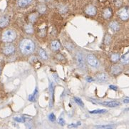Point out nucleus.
<instances>
[{
	"mask_svg": "<svg viewBox=\"0 0 129 129\" xmlns=\"http://www.w3.org/2000/svg\"><path fill=\"white\" fill-rule=\"evenodd\" d=\"M16 37V34L14 31L11 30V29H8L7 31H5L2 34V40L5 42H10L14 40Z\"/></svg>",
	"mask_w": 129,
	"mask_h": 129,
	"instance_id": "obj_2",
	"label": "nucleus"
},
{
	"mask_svg": "<svg viewBox=\"0 0 129 129\" xmlns=\"http://www.w3.org/2000/svg\"><path fill=\"white\" fill-rule=\"evenodd\" d=\"M24 29H25V31H26L27 33L32 34V33L34 32V28H33V26H32L31 24H29V25H25Z\"/></svg>",
	"mask_w": 129,
	"mask_h": 129,
	"instance_id": "obj_16",
	"label": "nucleus"
},
{
	"mask_svg": "<svg viewBox=\"0 0 129 129\" xmlns=\"http://www.w3.org/2000/svg\"><path fill=\"white\" fill-rule=\"evenodd\" d=\"M95 127L98 129H111L113 128V125H99V126H96Z\"/></svg>",
	"mask_w": 129,
	"mask_h": 129,
	"instance_id": "obj_20",
	"label": "nucleus"
},
{
	"mask_svg": "<svg viewBox=\"0 0 129 129\" xmlns=\"http://www.w3.org/2000/svg\"><path fill=\"white\" fill-rule=\"evenodd\" d=\"M0 73H1V68H0Z\"/></svg>",
	"mask_w": 129,
	"mask_h": 129,
	"instance_id": "obj_32",
	"label": "nucleus"
},
{
	"mask_svg": "<svg viewBox=\"0 0 129 129\" xmlns=\"http://www.w3.org/2000/svg\"><path fill=\"white\" fill-rule=\"evenodd\" d=\"M34 43L31 40L25 39L21 42L20 50L23 54H28L32 53L34 50Z\"/></svg>",
	"mask_w": 129,
	"mask_h": 129,
	"instance_id": "obj_1",
	"label": "nucleus"
},
{
	"mask_svg": "<svg viewBox=\"0 0 129 129\" xmlns=\"http://www.w3.org/2000/svg\"><path fill=\"white\" fill-rule=\"evenodd\" d=\"M87 80H88V82L92 81V80H91V78H88V79H87Z\"/></svg>",
	"mask_w": 129,
	"mask_h": 129,
	"instance_id": "obj_31",
	"label": "nucleus"
},
{
	"mask_svg": "<svg viewBox=\"0 0 129 129\" xmlns=\"http://www.w3.org/2000/svg\"><path fill=\"white\" fill-rule=\"evenodd\" d=\"M107 110H104V109H100V110H91L90 111V113H93V114H101L106 113Z\"/></svg>",
	"mask_w": 129,
	"mask_h": 129,
	"instance_id": "obj_19",
	"label": "nucleus"
},
{
	"mask_svg": "<svg viewBox=\"0 0 129 129\" xmlns=\"http://www.w3.org/2000/svg\"><path fill=\"white\" fill-rule=\"evenodd\" d=\"M111 14H112V12H111V10L110 9H106L103 12V17L106 18V19H108L109 17H111Z\"/></svg>",
	"mask_w": 129,
	"mask_h": 129,
	"instance_id": "obj_17",
	"label": "nucleus"
},
{
	"mask_svg": "<svg viewBox=\"0 0 129 129\" xmlns=\"http://www.w3.org/2000/svg\"><path fill=\"white\" fill-rule=\"evenodd\" d=\"M110 28L113 31H118L119 29V25L117 22H111L109 25Z\"/></svg>",
	"mask_w": 129,
	"mask_h": 129,
	"instance_id": "obj_13",
	"label": "nucleus"
},
{
	"mask_svg": "<svg viewBox=\"0 0 129 129\" xmlns=\"http://www.w3.org/2000/svg\"><path fill=\"white\" fill-rule=\"evenodd\" d=\"M111 59L113 62H116L119 59V55L118 54H113L111 57Z\"/></svg>",
	"mask_w": 129,
	"mask_h": 129,
	"instance_id": "obj_22",
	"label": "nucleus"
},
{
	"mask_svg": "<svg viewBox=\"0 0 129 129\" xmlns=\"http://www.w3.org/2000/svg\"><path fill=\"white\" fill-rule=\"evenodd\" d=\"M15 120L16 121H19V122H24L25 121L24 118H16Z\"/></svg>",
	"mask_w": 129,
	"mask_h": 129,
	"instance_id": "obj_28",
	"label": "nucleus"
},
{
	"mask_svg": "<svg viewBox=\"0 0 129 129\" xmlns=\"http://www.w3.org/2000/svg\"><path fill=\"white\" fill-rule=\"evenodd\" d=\"M39 54L40 57H41L42 59H44V60H47V54L46 53V52L44 51V50L40 49L39 50Z\"/></svg>",
	"mask_w": 129,
	"mask_h": 129,
	"instance_id": "obj_18",
	"label": "nucleus"
},
{
	"mask_svg": "<svg viewBox=\"0 0 129 129\" xmlns=\"http://www.w3.org/2000/svg\"><path fill=\"white\" fill-rule=\"evenodd\" d=\"M123 103H129V99H125V100H123Z\"/></svg>",
	"mask_w": 129,
	"mask_h": 129,
	"instance_id": "obj_30",
	"label": "nucleus"
},
{
	"mask_svg": "<svg viewBox=\"0 0 129 129\" xmlns=\"http://www.w3.org/2000/svg\"><path fill=\"white\" fill-rule=\"evenodd\" d=\"M87 61H88V63L92 67H94V68H96L98 67V60L96 59L94 55L93 54H88L87 56Z\"/></svg>",
	"mask_w": 129,
	"mask_h": 129,
	"instance_id": "obj_5",
	"label": "nucleus"
},
{
	"mask_svg": "<svg viewBox=\"0 0 129 129\" xmlns=\"http://www.w3.org/2000/svg\"><path fill=\"white\" fill-rule=\"evenodd\" d=\"M109 88L111 89H112V90H117V89H118V88L116 87V86H114V85H110L109 86Z\"/></svg>",
	"mask_w": 129,
	"mask_h": 129,
	"instance_id": "obj_29",
	"label": "nucleus"
},
{
	"mask_svg": "<svg viewBox=\"0 0 129 129\" xmlns=\"http://www.w3.org/2000/svg\"><path fill=\"white\" fill-rule=\"evenodd\" d=\"M122 71V68L120 65H113L112 66L111 68V73L113 74V75H118Z\"/></svg>",
	"mask_w": 129,
	"mask_h": 129,
	"instance_id": "obj_9",
	"label": "nucleus"
},
{
	"mask_svg": "<svg viewBox=\"0 0 129 129\" xmlns=\"http://www.w3.org/2000/svg\"><path fill=\"white\" fill-rule=\"evenodd\" d=\"M9 23V18L7 16H2L0 17V27H5Z\"/></svg>",
	"mask_w": 129,
	"mask_h": 129,
	"instance_id": "obj_8",
	"label": "nucleus"
},
{
	"mask_svg": "<svg viewBox=\"0 0 129 129\" xmlns=\"http://www.w3.org/2000/svg\"><path fill=\"white\" fill-rule=\"evenodd\" d=\"M38 10L40 13H44L46 10V7L44 4H41L38 7Z\"/></svg>",
	"mask_w": 129,
	"mask_h": 129,
	"instance_id": "obj_23",
	"label": "nucleus"
},
{
	"mask_svg": "<svg viewBox=\"0 0 129 129\" xmlns=\"http://www.w3.org/2000/svg\"><path fill=\"white\" fill-rule=\"evenodd\" d=\"M58 123H59L60 125H61V126H64V125L66 123L65 121L64 120V118H59V120H58Z\"/></svg>",
	"mask_w": 129,
	"mask_h": 129,
	"instance_id": "obj_27",
	"label": "nucleus"
},
{
	"mask_svg": "<svg viewBox=\"0 0 129 129\" xmlns=\"http://www.w3.org/2000/svg\"><path fill=\"white\" fill-rule=\"evenodd\" d=\"M36 17H37V16H36V14H31L30 16H29V20L31 22H34V21L36 20Z\"/></svg>",
	"mask_w": 129,
	"mask_h": 129,
	"instance_id": "obj_25",
	"label": "nucleus"
},
{
	"mask_svg": "<svg viewBox=\"0 0 129 129\" xmlns=\"http://www.w3.org/2000/svg\"><path fill=\"white\" fill-rule=\"evenodd\" d=\"M48 118H49V120L51 121H52V122H54L55 121V120H56V117H55V115L54 113H51L49 116H48Z\"/></svg>",
	"mask_w": 129,
	"mask_h": 129,
	"instance_id": "obj_26",
	"label": "nucleus"
},
{
	"mask_svg": "<svg viewBox=\"0 0 129 129\" xmlns=\"http://www.w3.org/2000/svg\"><path fill=\"white\" fill-rule=\"evenodd\" d=\"M36 90L34 91V93L33 94H32V95H29V100L30 101H35V99H36Z\"/></svg>",
	"mask_w": 129,
	"mask_h": 129,
	"instance_id": "obj_24",
	"label": "nucleus"
},
{
	"mask_svg": "<svg viewBox=\"0 0 129 129\" xmlns=\"http://www.w3.org/2000/svg\"><path fill=\"white\" fill-rule=\"evenodd\" d=\"M32 0H19V5L21 7H25L31 3Z\"/></svg>",
	"mask_w": 129,
	"mask_h": 129,
	"instance_id": "obj_14",
	"label": "nucleus"
},
{
	"mask_svg": "<svg viewBox=\"0 0 129 129\" xmlns=\"http://www.w3.org/2000/svg\"><path fill=\"white\" fill-rule=\"evenodd\" d=\"M51 48L52 49V50H54V51L55 50H58L61 48V45H60L59 42H58V41H53L51 42Z\"/></svg>",
	"mask_w": 129,
	"mask_h": 129,
	"instance_id": "obj_12",
	"label": "nucleus"
},
{
	"mask_svg": "<svg viewBox=\"0 0 129 129\" xmlns=\"http://www.w3.org/2000/svg\"><path fill=\"white\" fill-rule=\"evenodd\" d=\"M86 12L88 15H95L96 14V9L94 6H88L86 9Z\"/></svg>",
	"mask_w": 129,
	"mask_h": 129,
	"instance_id": "obj_11",
	"label": "nucleus"
},
{
	"mask_svg": "<svg viewBox=\"0 0 129 129\" xmlns=\"http://www.w3.org/2000/svg\"><path fill=\"white\" fill-rule=\"evenodd\" d=\"M118 16L123 20H126L129 18V9L128 8H122L118 11Z\"/></svg>",
	"mask_w": 129,
	"mask_h": 129,
	"instance_id": "obj_4",
	"label": "nucleus"
},
{
	"mask_svg": "<svg viewBox=\"0 0 129 129\" xmlns=\"http://www.w3.org/2000/svg\"><path fill=\"white\" fill-rule=\"evenodd\" d=\"M100 105H102L103 106H107L109 108H114L116 106H118L120 105V103L118 101H105V102H98Z\"/></svg>",
	"mask_w": 129,
	"mask_h": 129,
	"instance_id": "obj_6",
	"label": "nucleus"
},
{
	"mask_svg": "<svg viewBox=\"0 0 129 129\" xmlns=\"http://www.w3.org/2000/svg\"><path fill=\"white\" fill-rule=\"evenodd\" d=\"M121 62L123 64H128L129 63V52L123 55L121 58Z\"/></svg>",
	"mask_w": 129,
	"mask_h": 129,
	"instance_id": "obj_15",
	"label": "nucleus"
},
{
	"mask_svg": "<svg viewBox=\"0 0 129 129\" xmlns=\"http://www.w3.org/2000/svg\"><path fill=\"white\" fill-rule=\"evenodd\" d=\"M76 63L78 65V66L81 69H85L86 68V65H85V61H84V58L83 56L81 53L79 52L76 56Z\"/></svg>",
	"mask_w": 129,
	"mask_h": 129,
	"instance_id": "obj_3",
	"label": "nucleus"
},
{
	"mask_svg": "<svg viewBox=\"0 0 129 129\" xmlns=\"http://www.w3.org/2000/svg\"><path fill=\"white\" fill-rule=\"evenodd\" d=\"M14 51V47L12 45H7L5 48H4V53L5 54H12Z\"/></svg>",
	"mask_w": 129,
	"mask_h": 129,
	"instance_id": "obj_10",
	"label": "nucleus"
},
{
	"mask_svg": "<svg viewBox=\"0 0 129 129\" xmlns=\"http://www.w3.org/2000/svg\"><path fill=\"white\" fill-rule=\"evenodd\" d=\"M96 80L99 82H106L109 80V77L108 75L105 73H99L96 75Z\"/></svg>",
	"mask_w": 129,
	"mask_h": 129,
	"instance_id": "obj_7",
	"label": "nucleus"
},
{
	"mask_svg": "<svg viewBox=\"0 0 129 129\" xmlns=\"http://www.w3.org/2000/svg\"><path fill=\"white\" fill-rule=\"evenodd\" d=\"M74 101L76 103L79 105H80V106H81V107H83L84 106V104H83V103L82 102V101L80 99V98H74Z\"/></svg>",
	"mask_w": 129,
	"mask_h": 129,
	"instance_id": "obj_21",
	"label": "nucleus"
}]
</instances>
